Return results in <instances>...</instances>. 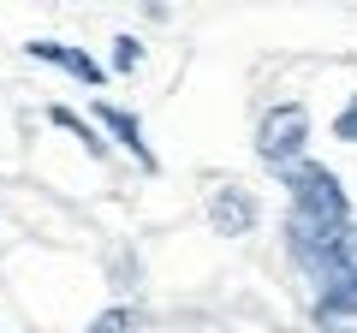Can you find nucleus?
<instances>
[{
    "instance_id": "nucleus-1",
    "label": "nucleus",
    "mask_w": 357,
    "mask_h": 333,
    "mask_svg": "<svg viewBox=\"0 0 357 333\" xmlns=\"http://www.w3.org/2000/svg\"><path fill=\"white\" fill-rule=\"evenodd\" d=\"M280 185L292 191V208H286V250H292L298 268H304L328 238H340L345 226H357L351 220V196H345V185L333 179V166H321V161L304 155L298 166L280 173Z\"/></svg>"
},
{
    "instance_id": "nucleus-2",
    "label": "nucleus",
    "mask_w": 357,
    "mask_h": 333,
    "mask_svg": "<svg viewBox=\"0 0 357 333\" xmlns=\"http://www.w3.org/2000/svg\"><path fill=\"white\" fill-rule=\"evenodd\" d=\"M304 274L316 286V321H357V226L321 244Z\"/></svg>"
},
{
    "instance_id": "nucleus-3",
    "label": "nucleus",
    "mask_w": 357,
    "mask_h": 333,
    "mask_svg": "<svg viewBox=\"0 0 357 333\" xmlns=\"http://www.w3.org/2000/svg\"><path fill=\"white\" fill-rule=\"evenodd\" d=\"M304 143H310V114L298 102H274L262 119H256V155H262L274 173L304 161Z\"/></svg>"
},
{
    "instance_id": "nucleus-4",
    "label": "nucleus",
    "mask_w": 357,
    "mask_h": 333,
    "mask_svg": "<svg viewBox=\"0 0 357 333\" xmlns=\"http://www.w3.org/2000/svg\"><path fill=\"white\" fill-rule=\"evenodd\" d=\"M256 220H262V208L244 185H215L208 191V226L220 238H244V232H256Z\"/></svg>"
},
{
    "instance_id": "nucleus-5",
    "label": "nucleus",
    "mask_w": 357,
    "mask_h": 333,
    "mask_svg": "<svg viewBox=\"0 0 357 333\" xmlns=\"http://www.w3.org/2000/svg\"><path fill=\"white\" fill-rule=\"evenodd\" d=\"M24 54H30V60H42V65H60L66 77H77V84H89V90H102V84H107V65H102V60H89V54L72 48V42H48V36H36V42H24Z\"/></svg>"
},
{
    "instance_id": "nucleus-6",
    "label": "nucleus",
    "mask_w": 357,
    "mask_h": 333,
    "mask_svg": "<svg viewBox=\"0 0 357 333\" xmlns=\"http://www.w3.org/2000/svg\"><path fill=\"white\" fill-rule=\"evenodd\" d=\"M96 125L107 131V137L119 143V149L131 155V161L143 166V173H155V149H149V137H143V125H137V114H131V107H114V102H96Z\"/></svg>"
},
{
    "instance_id": "nucleus-7",
    "label": "nucleus",
    "mask_w": 357,
    "mask_h": 333,
    "mask_svg": "<svg viewBox=\"0 0 357 333\" xmlns=\"http://www.w3.org/2000/svg\"><path fill=\"white\" fill-rule=\"evenodd\" d=\"M48 125H60V131H72V137L84 143L89 155H107V137H102V131H96V125H89V119H77L72 107H48Z\"/></svg>"
},
{
    "instance_id": "nucleus-8",
    "label": "nucleus",
    "mask_w": 357,
    "mask_h": 333,
    "mask_svg": "<svg viewBox=\"0 0 357 333\" xmlns=\"http://www.w3.org/2000/svg\"><path fill=\"white\" fill-rule=\"evenodd\" d=\"M131 327H137V309H131V304H114V309H102V316L89 321L84 333H131Z\"/></svg>"
},
{
    "instance_id": "nucleus-9",
    "label": "nucleus",
    "mask_w": 357,
    "mask_h": 333,
    "mask_svg": "<svg viewBox=\"0 0 357 333\" xmlns=\"http://www.w3.org/2000/svg\"><path fill=\"white\" fill-rule=\"evenodd\" d=\"M137 60H143L137 36H114V72H137Z\"/></svg>"
},
{
    "instance_id": "nucleus-10",
    "label": "nucleus",
    "mask_w": 357,
    "mask_h": 333,
    "mask_svg": "<svg viewBox=\"0 0 357 333\" xmlns=\"http://www.w3.org/2000/svg\"><path fill=\"white\" fill-rule=\"evenodd\" d=\"M333 137H340V143H357V102L340 107V119H333Z\"/></svg>"
},
{
    "instance_id": "nucleus-11",
    "label": "nucleus",
    "mask_w": 357,
    "mask_h": 333,
    "mask_svg": "<svg viewBox=\"0 0 357 333\" xmlns=\"http://www.w3.org/2000/svg\"><path fill=\"white\" fill-rule=\"evenodd\" d=\"M316 327H321V333H345V327H340V321H316Z\"/></svg>"
}]
</instances>
